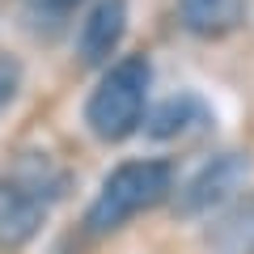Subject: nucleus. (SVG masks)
<instances>
[{
	"instance_id": "9",
	"label": "nucleus",
	"mask_w": 254,
	"mask_h": 254,
	"mask_svg": "<svg viewBox=\"0 0 254 254\" xmlns=\"http://www.w3.org/2000/svg\"><path fill=\"white\" fill-rule=\"evenodd\" d=\"M17 89H21V64H17V55L0 51V110L17 98Z\"/></svg>"
},
{
	"instance_id": "4",
	"label": "nucleus",
	"mask_w": 254,
	"mask_h": 254,
	"mask_svg": "<svg viewBox=\"0 0 254 254\" xmlns=\"http://www.w3.org/2000/svg\"><path fill=\"white\" fill-rule=\"evenodd\" d=\"M246 178H250V153H216L174 190V212L178 216H203V212L233 199L246 187Z\"/></svg>"
},
{
	"instance_id": "6",
	"label": "nucleus",
	"mask_w": 254,
	"mask_h": 254,
	"mask_svg": "<svg viewBox=\"0 0 254 254\" xmlns=\"http://www.w3.org/2000/svg\"><path fill=\"white\" fill-rule=\"evenodd\" d=\"M203 242L212 254H254V190L220 203L212 225L203 229Z\"/></svg>"
},
{
	"instance_id": "8",
	"label": "nucleus",
	"mask_w": 254,
	"mask_h": 254,
	"mask_svg": "<svg viewBox=\"0 0 254 254\" xmlns=\"http://www.w3.org/2000/svg\"><path fill=\"white\" fill-rule=\"evenodd\" d=\"M203 115H208V110H203V102L195 98V93H174V98H165L153 115H144V131L153 140H178V136H187L190 127H199Z\"/></svg>"
},
{
	"instance_id": "10",
	"label": "nucleus",
	"mask_w": 254,
	"mask_h": 254,
	"mask_svg": "<svg viewBox=\"0 0 254 254\" xmlns=\"http://www.w3.org/2000/svg\"><path fill=\"white\" fill-rule=\"evenodd\" d=\"M26 4H30V13H38V17H68L81 0H26Z\"/></svg>"
},
{
	"instance_id": "7",
	"label": "nucleus",
	"mask_w": 254,
	"mask_h": 254,
	"mask_svg": "<svg viewBox=\"0 0 254 254\" xmlns=\"http://www.w3.org/2000/svg\"><path fill=\"white\" fill-rule=\"evenodd\" d=\"M178 17L195 38H225L246 21V0H178Z\"/></svg>"
},
{
	"instance_id": "2",
	"label": "nucleus",
	"mask_w": 254,
	"mask_h": 254,
	"mask_svg": "<svg viewBox=\"0 0 254 254\" xmlns=\"http://www.w3.org/2000/svg\"><path fill=\"white\" fill-rule=\"evenodd\" d=\"M174 195V165L161 157H140V161H123L102 178L93 203L85 208V233L89 237H110L123 225L153 212L157 203H165Z\"/></svg>"
},
{
	"instance_id": "1",
	"label": "nucleus",
	"mask_w": 254,
	"mask_h": 254,
	"mask_svg": "<svg viewBox=\"0 0 254 254\" xmlns=\"http://www.w3.org/2000/svg\"><path fill=\"white\" fill-rule=\"evenodd\" d=\"M68 190V174L47 153H26L0 174V250H21L38 237Z\"/></svg>"
},
{
	"instance_id": "5",
	"label": "nucleus",
	"mask_w": 254,
	"mask_h": 254,
	"mask_svg": "<svg viewBox=\"0 0 254 254\" xmlns=\"http://www.w3.org/2000/svg\"><path fill=\"white\" fill-rule=\"evenodd\" d=\"M127 34V0H93V9L85 13L81 34H76V55L85 68L110 64Z\"/></svg>"
},
{
	"instance_id": "3",
	"label": "nucleus",
	"mask_w": 254,
	"mask_h": 254,
	"mask_svg": "<svg viewBox=\"0 0 254 254\" xmlns=\"http://www.w3.org/2000/svg\"><path fill=\"white\" fill-rule=\"evenodd\" d=\"M148 89H153V64L148 55H123L102 72L93 85L89 102H85V123L102 144H119V140L136 136L144 123Z\"/></svg>"
}]
</instances>
